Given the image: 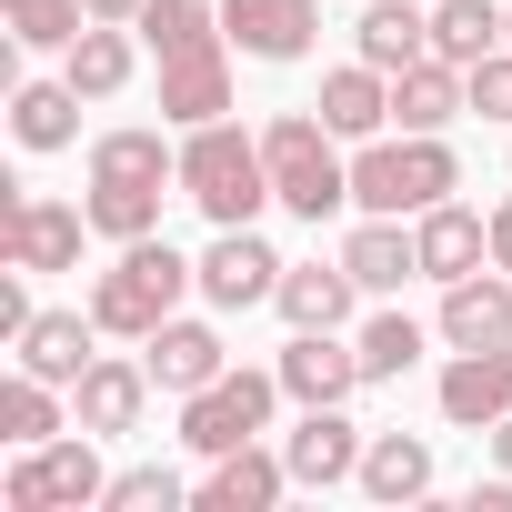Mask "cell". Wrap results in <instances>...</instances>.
Returning <instances> with one entry per match:
<instances>
[{"label": "cell", "instance_id": "cell-31", "mask_svg": "<svg viewBox=\"0 0 512 512\" xmlns=\"http://www.w3.org/2000/svg\"><path fill=\"white\" fill-rule=\"evenodd\" d=\"M51 432H61V382L11 372V382H0V442H11V452H31V442H51Z\"/></svg>", "mask_w": 512, "mask_h": 512}, {"label": "cell", "instance_id": "cell-24", "mask_svg": "<svg viewBox=\"0 0 512 512\" xmlns=\"http://www.w3.org/2000/svg\"><path fill=\"white\" fill-rule=\"evenodd\" d=\"M462 111H472V81H462L442 51L412 61V71H392V121H402V131H452Z\"/></svg>", "mask_w": 512, "mask_h": 512}, {"label": "cell", "instance_id": "cell-23", "mask_svg": "<svg viewBox=\"0 0 512 512\" xmlns=\"http://www.w3.org/2000/svg\"><path fill=\"white\" fill-rule=\"evenodd\" d=\"M342 262H352V282H362V292H402V282L422 272V241H412V221L362 211V221H352V241H342Z\"/></svg>", "mask_w": 512, "mask_h": 512}, {"label": "cell", "instance_id": "cell-12", "mask_svg": "<svg viewBox=\"0 0 512 512\" xmlns=\"http://www.w3.org/2000/svg\"><path fill=\"white\" fill-rule=\"evenodd\" d=\"M151 392H161V382H151V362H121V352H101V362L71 382V422H81V432H101V442H111V432H141Z\"/></svg>", "mask_w": 512, "mask_h": 512}, {"label": "cell", "instance_id": "cell-17", "mask_svg": "<svg viewBox=\"0 0 512 512\" xmlns=\"http://www.w3.org/2000/svg\"><path fill=\"white\" fill-rule=\"evenodd\" d=\"M352 302H362V282H352L342 251H332V262H292V272H282V292H272V312H282L292 332H342V322H352Z\"/></svg>", "mask_w": 512, "mask_h": 512}, {"label": "cell", "instance_id": "cell-7", "mask_svg": "<svg viewBox=\"0 0 512 512\" xmlns=\"http://www.w3.org/2000/svg\"><path fill=\"white\" fill-rule=\"evenodd\" d=\"M161 121L171 131L231 121V31H201V41H171L161 51Z\"/></svg>", "mask_w": 512, "mask_h": 512}, {"label": "cell", "instance_id": "cell-30", "mask_svg": "<svg viewBox=\"0 0 512 512\" xmlns=\"http://www.w3.org/2000/svg\"><path fill=\"white\" fill-rule=\"evenodd\" d=\"M432 51H442L452 71L492 61V51H502V0H442V11H432Z\"/></svg>", "mask_w": 512, "mask_h": 512}, {"label": "cell", "instance_id": "cell-25", "mask_svg": "<svg viewBox=\"0 0 512 512\" xmlns=\"http://www.w3.org/2000/svg\"><path fill=\"white\" fill-rule=\"evenodd\" d=\"M352 41H362L372 71H412V61H432V11H412V0H362Z\"/></svg>", "mask_w": 512, "mask_h": 512}, {"label": "cell", "instance_id": "cell-13", "mask_svg": "<svg viewBox=\"0 0 512 512\" xmlns=\"http://www.w3.org/2000/svg\"><path fill=\"white\" fill-rule=\"evenodd\" d=\"M452 352H492V342H512V272L502 262H482V272H462V282H442V322H432Z\"/></svg>", "mask_w": 512, "mask_h": 512}, {"label": "cell", "instance_id": "cell-16", "mask_svg": "<svg viewBox=\"0 0 512 512\" xmlns=\"http://www.w3.org/2000/svg\"><path fill=\"white\" fill-rule=\"evenodd\" d=\"M412 241H422V282H462L492 262V211L432 201V211H412Z\"/></svg>", "mask_w": 512, "mask_h": 512}, {"label": "cell", "instance_id": "cell-9", "mask_svg": "<svg viewBox=\"0 0 512 512\" xmlns=\"http://www.w3.org/2000/svg\"><path fill=\"white\" fill-rule=\"evenodd\" d=\"M362 422H342V402H302V422L282 432V462H292V492H342L362 472Z\"/></svg>", "mask_w": 512, "mask_h": 512}, {"label": "cell", "instance_id": "cell-32", "mask_svg": "<svg viewBox=\"0 0 512 512\" xmlns=\"http://www.w3.org/2000/svg\"><path fill=\"white\" fill-rule=\"evenodd\" d=\"M422 342H432V332H422L412 312H372V322L352 332V352H362V382H402V372L422 362Z\"/></svg>", "mask_w": 512, "mask_h": 512}, {"label": "cell", "instance_id": "cell-39", "mask_svg": "<svg viewBox=\"0 0 512 512\" xmlns=\"http://www.w3.org/2000/svg\"><path fill=\"white\" fill-rule=\"evenodd\" d=\"M492 462H502V472H512V412H502V422H492Z\"/></svg>", "mask_w": 512, "mask_h": 512}, {"label": "cell", "instance_id": "cell-18", "mask_svg": "<svg viewBox=\"0 0 512 512\" xmlns=\"http://www.w3.org/2000/svg\"><path fill=\"white\" fill-rule=\"evenodd\" d=\"M312 111H322V121L362 151V141H382V131H392V71H372V61L352 51V61L322 81V101H312Z\"/></svg>", "mask_w": 512, "mask_h": 512}, {"label": "cell", "instance_id": "cell-38", "mask_svg": "<svg viewBox=\"0 0 512 512\" xmlns=\"http://www.w3.org/2000/svg\"><path fill=\"white\" fill-rule=\"evenodd\" d=\"M91 21H141V0H91Z\"/></svg>", "mask_w": 512, "mask_h": 512}, {"label": "cell", "instance_id": "cell-4", "mask_svg": "<svg viewBox=\"0 0 512 512\" xmlns=\"http://www.w3.org/2000/svg\"><path fill=\"white\" fill-rule=\"evenodd\" d=\"M452 191H462V161H452L442 131H382V141L352 151V211L412 221V211H432V201H452Z\"/></svg>", "mask_w": 512, "mask_h": 512}, {"label": "cell", "instance_id": "cell-6", "mask_svg": "<svg viewBox=\"0 0 512 512\" xmlns=\"http://www.w3.org/2000/svg\"><path fill=\"white\" fill-rule=\"evenodd\" d=\"M272 402H282V372H221L201 392H181V442L211 462V452H241V442H262L272 432Z\"/></svg>", "mask_w": 512, "mask_h": 512}, {"label": "cell", "instance_id": "cell-33", "mask_svg": "<svg viewBox=\"0 0 512 512\" xmlns=\"http://www.w3.org/2000/svg\"><path fill=\"white\" fill-rule=\"evenodd\" d=\"M0 11H11V41L21 51H71L91 31V0H0Z\"/></svg>", "mask_w": 512, "mask_h": 512}, {"label": "cell", "instance_id": "cell-28", "mask_svg": "<svg viewBox=\"0 0 512 512\" xmlns=\"http://www.w3.org/2000/svg\"><path fill=\"white\" fill-rule=\"evenodd\" d=\"M91 181H151V191H181V151L161 131H101L91 141Z\"/></svg>", "mask_w": 512, "mask_h": 512}, {"label": "cell", "instance_id": "cell-26", "mask_svg": "<svg viewBox=\"0 0 512 512\" xmlns=\"http://www.w3.org/2000/svg\"><path fill=\"white\" fill-rule=\"evenodd\" d=\"M352 482H362L372 502H422V492H432V442H422V432H372Z\"/></svg>", "mask_w": 512, "mask_h": 512}, {"label": "cell", "instance_id": "cell-35", "mask_svg": "<svg viewBox=\"0 0 512 512\" xmlns=\"http://www.w3.org/2000/svg\"><path fill=\"white\" fill-rule=\"evenodd\" d=\"M151 51H171V41H201V31H221V0H141V21H131Z\"/></svg>", "mask_w": 512, "mask_h": 512}, {"label": "cell", "instance_id": "cell-11", "mask_svg": "<svg viewBox=\"0 0 512 512\" xmlns=\"http://www.w3.org/2000/svg\"><path fill=\"white\" fill-rule=\"evenodd\" d=\"M432 402H442L452 432H492V422L512 412V342H492V352H452L442 382H432Z\"/></svg>", "mask_w": 512, "mask_h": 512}, {"label": "cell", "instance_id": "cell-34", "mask_svg": "<svg viewBox=\"0 0 512 512\" xmlns=\"http://www.w3.org/2000/svg\"><path fill=\"white\" fill-rule=\"evenodd\" d=\"M191 492H181V472L171 462H131V472H111V492H101V512H181Z\"/></svg>", "mask_w": 512, "mask_h": 512}, {"label": "cell", "instance_id": "cell-27", "mask_svg": "<svg viewBox=\"0 0 512 512\" xmlns=\"http://www.w3.org/2000/svg\"><path fill=\"white\" fill-rule=\"evenodd\" d=\"M11 131H21V151H71L81 141V91L71 81H21L11 91Z\"/></svg>", "mask_w": 512, "mask_h": 512}, {"label": "cell", "instance_id": "cell-20", "mask_svg": "<svg viewBox=\"0 0 512 512\" xmlns=\"http://www.w3.org/2000/svg\"><path fill=\"white\" fill-rule=\"evenodd\" d=\"M141 362H151V382H161L171 402L231 372V352H221V332H211V322H181V312H171V322H161V332L141 342Z\"/></svg>", "mask_w": 512, "mask_h": 512}, {"label": "cell", "instance_id": "cell-3", "mask_svg": "<svg viewBox=\"0 0 512 512\" xmlns=\"http://www.w3.org/2000/svg\"><path fill=\"white\" fill-rule=\"evenodd\" d=\"M262 161H272V201L292 211V221H332V211H352V161H342V131L322 121V111H282V121H262Z\"/></svg>", "mask_w": 512, "mask_h": 512}, {"label": "cell", "instance_id": "cell-8", "mask_svg": "<svg viewBox=\"0 0 512 512\" xmlns=\"http://www.w3.org/2000/svg\"><path fill=\"white\" fill-rule=\"evenodd\" d=\"M81 231H91L81 201L11 191V201H0V262H21V272H71V262H81Z\"/></svg>", "mask_w": 512, "mask_h": 512}, {"label": "cell", "instance_id": "cell-19", "mask_svg": "<svg viewBox=\"0 0 512 512\" xmlns=\"http://www.w3.org/2000/svg\"><path fill=\"white\" fill-rule=\"evenodd\" d=\"M91 342H101V322H91V302H81V312H31V332H21L11 352H21V372H41V382H61V392H71V382L101 362Z\"/></svg>", "mask_w": 512, "mask_h": 512}, {"label": "cell", "instance_id": "cell-36", "mask_svg": "<svg viewBox=\"0 0 512 512\" xmlns=\"http://www.w3.org/2000/svg\"><path fill=\"white\" fill-rule=\"evenodd\" d=\"M462 81H472V111H482V121H502V131H512V41H502V51H492V61H472V71H462Z\"/></svg>", "mask_w": 512, "mask_h": 512}, {"label": "cell", "instance_id": "cell-10", "mask_svg": "<svg viewBox=\"0 0 512 512\" xmlns=\"http://www.w3.org/2000/svg\"><path fill=\"white\" fill-rule=\"evenodd\" d=\"M282 272H292V262H282L251 221H241V231H211V251H201V302H211V312H251V302L282 292Z\"/></svg>", "mask_w": 512, "mask_h": 512}, {"label": "cell", "instance_id": "cell-22", "mask_svg": "<svg viewBox=\"0 0 512 512\" xmlns=\"http://www.w3.org/2000/svg\"><path fill=\"white\" fill-rule=\"evenodd\" d=\"M131 71H141V41H131V21H91V31L61 51V81H71L81 101H121V91H131Z\"/></svg>", "mask_w": 512, "mask_h": 512}, {"label": "cell", "instance_id": "cell-5", "mask_svg": "<svg viewBox=\"0 0 512 512\" xmlns=\"http://www.w3.org/2000/svg\"><path fill=\"white\" fill-rule=\"evenodd\" d=\"M111 472H101V432H51L31 452H11L0 472V502L11 512H101Z\"/></svg>", "mask_w": 512, "mask_h": 512}, {"label": "cell", "instance_id": "cell-1", "mask_svg": "<svg viewBox=\"0 0 512 512\" xmlns=\"http://www.w3.org/2000/svg\"><path fill=\"white\" fill-rule=\"evenodd\" d=\"M181 201H191L211 231L262 221V201H272L262 131H241V121H201V131H181Z\"/></svg>", "mask_w": 512, "mask_h": 512}, {"label": "cell", "instance_id": "cell-21", "mask_svg": "<svg viewBox=\"0 0 512 512\" xmlns=\"http://www.w3.org/2000/svg\"><path fill=\"white\" fill-rule=\"evenodd\" d=\"M272 372H282L292 402H352V392H362V352H352L342 332H292V352H282Z\"/></svg>", "mask_w": 512, "mask_h": 512}, {"label": "cell", "instance_id": "cell-14", "mask_svg": "<svg viewBox=\"0 0 512 512\" xmlns=\"http://www.w3.org/2000/svg\"><path fill=\"white\" fill-rule=\"evenodd\" d=\"M221 31H231V51H251V61H312L322 11H312V0H221Z\"/></svg>", "mask_w": 512, "mask_h": 512}, {"label": "cell", "instance_id": "cell-40", "mask_svg": "<svg viewBox=\"0 0 512 512\" xmlns=\"http://www.w3.org/2000/svg\"><path fill=\"white\" fill-rule=\"evenodd\" d=\"M502 41H512V0H502Z\"/></svg>", "mask_w": 512, "mask_h": 512}, {"label": "cell", "instance_id": "cell-2", "mask_svg": "<svg viewBox=\"0 0 512 512\" xmlns=\"http://www.w3.org/2000/svg\"><path fill=\"white\" fill-rule=\"evenodd\" d=\"M181 292H201V262H181L151 231V241H121V262L91 282V322H101V342H151L181 312Z\"/></svg>", "mask_w": 512, "mask_h": 512}, {"label": "cell", "instance_id": "cell-29", "mask_svg": "<svg viewBox=\"0 0 512 512\" xmlns=\"http://www.w3.org/2000/svg\"><path fill=\"white\" fill-rule=\"evenodd\" d=\"M161 201H171V191H151V181H91V191H81V211H91L101 241H151V231H161Z\"/></svg>", "mask_w": 512, "mask_h": 512}, {"label": "cell", "instance_id": "cell-37", "mask_svg": "<svg viewBox=\"0 0 512 512\" xmlns=\"http://www.w3.org/2000/svg\"><path fill=\"white\" fill-rule=\"evenodd\" d=\"M492 262L512 272V201H492Z\"/></svg>", "mask_w": 512, "mask_h": 512}, {"label": "cell", "instance_id": "cell-15", "mask_svg": "<svg viewBox=\"0 0 512 512\" xmlns=\"http://www.w3.org/2000/svg\"><path fill=\"white\" fill-rule=\"evenodd\" d=\"M292 492V462L272 452V442H241V452H211V472H201V512H272Z\"/></svg>", "mask_w": 512, "mask_h": 512}]
</instances>
